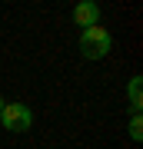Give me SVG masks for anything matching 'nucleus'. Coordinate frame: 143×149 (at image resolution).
<instances>
[{
	"label": "nucleus",
	"instance_id": "nucleus-1",
	"mask_svg": "<svg viewBox=\"0 0 143 149\" xmlns=\"http://www.w3.org/2000/svg\"><path fill=\"white\" fill-rule=\"evenodd\" d=\"M110 47H113V37H110L106 27H100V23L80 33V53H83V60H103L110 53Z\"/></svg>",
	"mask_w": 143,
	"mask_h": 149
},
{
	"label": "nucleus",
	"instance_id": "nucleus-2",
	"mask_svg": "<svg viewBox=\"0 0 143 149\" xmlns=\"http://www.w3.org/2000/svg\"><path fill=\"white\" fill-rule=\"evenodd\" d=\"M0 123H4L7 133H27V129L33 126V113H30L27 103H4Z\"/></svg>",
	"mask_w": 143,
	"mask_h": 149
},
{
	"label": "nucleus",
	"instance_id": "nucleus-3",
	"mask_svg": "<svg viewBox=\"0 0 143 149\" xmlns=\"http://www.w3.org/2000/svg\"><path fill=\"white\" fill-rule=\"evenodd\" d=\"M73 20H77V27H83V30L97 27V23H100V7H97L93 0H83V3L73 7Z\"/></svg>",
	"mask_w": 143,
	"mask_h": 149
},
{
	"label": "nucleus",
	"instance_id": "nucleus-4",
	"mask_svg": "<svg viewBox=\"0 0 143 149\" xmlns=\"http://www.w3.org/2000/svg\"><path fill=\"white\" fill-rule=\"evenodd\" d=\"M140 90H143V76H133L130 80V109L133 113H140V106H143V96H140Z\"/></svg>",
	"mask_w": 143,
	"mask_h": 149
},
{
	"label": "nucleus",
	"instance_id": "nucleus-5",
	"mask_svg": "<svg viewBox=\"0 0 143 149\" xmlns=\"http://www.w3.org/2000/svg\"><path fill=\"white\" fill-rule=\"evenodd\" d=\"M130 139H143V119H140V113H133V119H130Z\"/></svg>",
	"mask_w": 143,
	"mask_h": 149
},
{
	"label": "nucleus",
	"instance_id": "nucleus-6",
	"mask_svg": "<svg viewBox=\"0 0 143 149\" xmlns=\"http://www.w3.org/2000/svg\"><path fill=\"white\" fill-rule=\"evenodd\" d=\"M0 113H4V96H0Z\"/></svg>",
	"mask_w": 143,
	"mask_h": 149
}]
</instances>
